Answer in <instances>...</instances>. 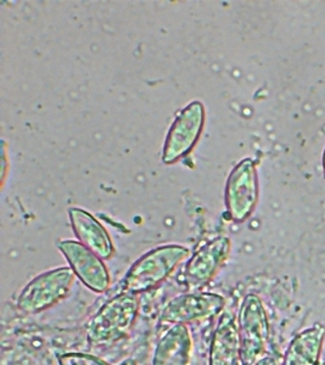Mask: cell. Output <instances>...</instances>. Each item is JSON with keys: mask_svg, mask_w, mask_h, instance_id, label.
Returning <instances> with one entry per match:
<instances>
[{"mask_svg": "<svg viewBox=\"0 0 325 365\" xmlns=\"http://www.w3.org/2000/svg\"><path fill=\"white\" fill-rule=\"evenodd\" d=\"M189 257V249L180 245H165L153 249L134 262L122 282V291L143 294L162 284L182 262Z\"/></svg>", "mask_w": 325, "mask_h": 365, "instance_id": "1", "label": "cell"}, {"mask_svg": "<svg viewBox=\"0 0 325 365\" xmlns=\"http://www.w3.org/2000/svg\"><path fill=\"white\" fill-rule=\"evenodd\" d=\"M139 312L138 296L123 292L113 296L101 306L86 328L92 344H108L121 340L130 334Z\"/></svg>", "mask_w": 325, "mask_h": 365, "instance_id": "2", "label": "cell"}, {"mask_svg": "<svg viewBox=\"0 0 325 365\" xmlns=\"http://www.w3.org/2000/svg\"><path fill=\"white\" fill-rule=\"evenodd\" d=\"M242 365H254L266 357L269 342L267 312L259 296L250 294L242 301L238 317Z\"/></svg>", "mask_w": 325, "mask_h": 365, "instance_id": "3", "label": "cell"}, {"mask_svg": "<svg viewBox=\"0 0 325 365\" xmlns=\"http://www.w3.org/2000/svg\"><path fill=\"white\" fill-rule=\"evenodd\" d=\"M75 277L68 267L39 274L24 287L17 299V307L27 314H37L54 307L70 294Z\"/></svg>", "mask_w": 325, "mask_h": 365, "instance_id": "4", "label": "cell"}, {"mask_svg": "<svg viewBox=\"0 0 325 365\" xmlns=\"http://www.w3.org/2000/svg\"><path fill=\"white\" fill-rule=\"evenodd\" d=\"M205 108L200 101H192L184 108L167 134L162 161L175 163L192 151L204 128Z\"/></svg>", "mask_w": 325, "mask_h": 365, "instance_id": "5", "label": "cell"}, {"mask_svg": "<svg viewBox=\"0 0 325 365\" xmlns=\"http://www.w3.org/2000/svg\"><path fill=\"white\" fill-rule=\"evenodd\" d=\"M259 197V184L254 163L242 160L230 173L225 187V206L230 217L242 222L250 217Z\"/></svg>", "mask_w": 325, "mask_h": 365, "instance_id": "6", "label": "cell"}, {"mask_svg": "<svg viewBox=\"0 0 325 365\" xmlns=\"http://www.w3.org/2000/svg\"><path fill=\"white\" fill-rule=\"evenodd\" d=\"M225 304V299L212 292L182 294L167 303L161 313V320L173 325H187L218 316Z\"/></svg>", "mask_w": 325, "mask_h": 365, "instance_id": "7", "label": "cell"}, {"mask_svg": "<svg viewBox=\"0 0 325 365\" xmlns=\"http://www.w3.org/2000/svg\"><path fill=\"white\" fill-rule=\"evenodd\" d=\"M58 247L66 258L70 268L89 290L103 294L110 287V274L98 255L80 241L63 240Z\"/></svg>", "mask_w": 325, "mask_h": 365, "instance_id": "8", "label": "cell"}, {"mask_svg": "<svg viewBox=\"0 0 325 365\" xmlns=\"http://www.w3.org/2000/svg\"><path fill=\"white\" fill-rule=\"evenodd\" d=\"M230 241L228 237H220L206 242L196 250L185 267V280L192 289L209 284L229 255Z\"/></svg>", "mask_w": 325, "mask_h": 365, "instance_id": "9", "label": "cell"}, {"mask_svg": "<svg viewBox=\"0 0 325 365\" xmlns=\"http://www.w3.org/2000/svg\"><path fill=\"white\" fill-rule=\"evenodd\" d=\"M68 215L73 232L81 244L98 255L101 259H111L115 255L113 241L98 220L82 208H70Z\"/></svg>", "mask_w": 325, "mask_h": 365, "instance_id": "10", "label": "cell"}, {"mask_svg": "<svg viewBox=\"0 0 325 365\" xmlns=\"http://www.w3.org/2000/svg\"><path fill=\"white\" fill-rule=\"evenodd\" d=\"M210 365H242L238 324L230 313L220 318L213 332Z\"/></svg>", "mask_w": 325, "mask_h": 365, "instance_id": "11", "label": "cell"}, {"mask_svg": "<svg viewBox=\"0 0 325 365\" xmlns=\"http://www.w3.org/2000/svg\"><path fill=\"white\" fill-rule=\"evenodd\" d=\"M192 335L187 325L177 324L168 329L155 349L153 365H188L192 356Z\"/></svg>", "mask_w": 325, "mask_h": 365, "instance_id": "12", "label": "cell"}, {"mask_svg": "<svg viewBox=\"0 0 325 365\" xmlns=\"http://www.w3.org/2000/svg\"><path fill=\"white\" fill-rule=\"evenodd\" d=\"M324 339L325 327L319 323L300 332L289 344L283 365H318Z\"/></svg>", "mask_w": 325, "mask_h": 365, "instance_id": "13", "label": "cell"}, {"mask_svg": "<svg viewBox=\"0 0 325 365\" xmlns=\"http://www.w3.org/2000/svg\"><path fill=\"white\" fill-rule=\"evenodd\" d=\"M58 365H110L100 358L87 353L68 352L60 354Z\"/></svg>", "mask_w": 325, "mask_h": 365, "instance_id": "14", "label": "cell"}, {"mask_svg": "<svg viewBox=\"0 0 325 365\" xmlns=\"http://www.w3.org/2000/svg\"><path fill=\"white\" fill-rule=\"evenodd\" d=\"M254 365H278L277 364V361H275L274 358L269 357V356H266V357H263L261 361H257Z\"/></svg>", "mask_w": 325, "mask_h": 365, "instance_id": "15", "label": "cell"}, {"mask_svg": "<svg viewBox=\"0 0 325 365\" xmlns=\"http://www.w3.org/2000/svg\"><path fill=\"white\" fill-rule=\"evenodd\" d=\"M120 365H134L133 361H130V359H125V361H122Z\"/></svg>", "mask_w": 325, "mask_h": 365, "instance_id": "16", "label": "cell"}, {"mask_svg": "<svg viewBox=\"0 0 325 365\" xmlns=\"http://www.w3.org/2000/svg\"><path fill=\"white\" fill-rule=\"evenodd\" d=\"M323 167H324V177H325V151H324V155H323Z\"/></svg>", "mask_w": 325, "mask_h": 365, "instance_id": "17", "label": "cell"}]
</instances>
